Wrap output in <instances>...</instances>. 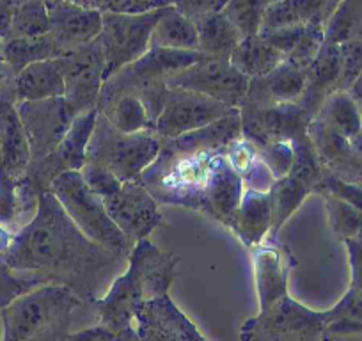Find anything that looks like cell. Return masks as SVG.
<instances>
[{
    "label": "cell",
    "mask_w": 362,
    "mask_h": 341,
    "mask_svg": "<svg viewBox=\"0 0 362 341\" xmlns=\"http://www.w3.org/2000/svg\"><path fill=\"white\" fill-rule=\"evenodd\" d=\"M268 2V6H272V4H276V2H279V0H267Z\"/></svg>",
    "instance_id": "cell-51"
},
{
    "label": "cell",
    "mask_w": 362,
    "mask_h": 341,
    "mask_svg": "<svg viewBox=\"0 0 362 341\" xmlns=\"http://www.w3.org/2000/svg\"><path fill=\"white\" fill-rule=\"evenodd\" d=\"M226 4H228V0H174V8L181 15L192 20L194 23L203 16L222 11Z\"/></svg>",
    "instance_id": "cell-41"
},
{
    "label": "cell",
    "mask_w": 362,
    "mask_h": 341,
    "mask_svg": "<svg viewBox=\"0 0 362 341\" xmlns=\"http://www.w3.org/2000/svg\"><path fill=\"white\" fill-rule=\"evenodd\" d=\"M2 48H4V61L15 73H20L34 62L59 59L64 55L50 33L37 37H9L4 41Z\"/></svg>",
    "instance_id": "cell-29"
},
{
    "label": "cell",
    "mask_w": 362,
    "mask_h": 341,
    "mask_svg": "<svg viewBox=\"0 0 362 341\" xmlns=\"http://www.w3.org/2000/svg\"><path fill=\"white\" fill-rule=\"evenodd\" d=\"M267 9V0H228L222 13L231 20L243 37H250L261 33Z\"/></svg>",
    "instance_id": "cell-34"
},
{
    "label": "cell",
    "mask_w": 362,
    "mask_h": 341,
    "mask_svg": "<svg viewBox=\"0 0 362 341\" xmlns=\"http://www.w3.org/2000/svg\"><path fill=\"white\" fill-rule=\"evenodd\" d=\"M339 48L341 71L337 80V91H348L355 80L362 75V40L344 41Z\"/></svg>",
    "instance_id": "cell-36"
},
{
    "label": "cell",
    "mask_w": 362,
    "mask_h": 341,
    "mask_svg": "<svg viewBox=\"0 0 362 341\" xmlns=\"http://www.w3.org/2000/svg\"><path fill=\"white\" fill-rule=\"evenodd\" d=\"M149 48H167V50H197L196 23L181 15L174 6L163 8L151 30ZM199 52V50H197Z\"/></svg>",
    "instance_id": "cell-22"
},
{
    "label": "cell",
    "mask_w": 362,
    "mask_h": 341,
    "mask_svg": "<svg viewBox=\"0 0 362 341\" xmlns=\"http://www.w3.org/2000/svg\"><path fill=\"white\" fill-rule=\"evenodd\" d=\"M114 341H139V336L137 333H135L134 327H132V329L123 330V333H117L116 337H114Z\"/></svg>",
    "instance_id": "cell-47"
},
{
    "label": "cell",
    "mask_w": 362,
    "mask_h": 341,
    "mask_svg": "<svg viewBox=\"0 0 362 341\" xmlns=\"http://www.w3.org/2000/svg\"><path fill=\"white\" fill-rule=\"evenodd\" d=\"M2 260L13 272L40 284L71 288L83 302L95 301L96 284L123 262L87 238L50 190L41 194L36 215L15 233Z\"/></svg>",
    "instance_id": "cell-1"
},
{
    "label": "cell",
    "mask_w": 362,
    "mask_h": 341,
    "mask_svg": "<svg viewBox=\"0 0 362 341\" xmlns=\"http://www.w3.org/2000/svg\"><path fill=\"white\" fill-rule=\"evenodd\" d=\"M236 110L189 89L167 88L162 112L156 117L153 130L162 141H170L214 125Z\"/></svg>",
    "instance_id": "cell-9"
},
{
    "label": "cell",
    "mask_w": 362,
    "mask_h": 341,
    "mask_svg": "<svg viewBox=\"0 0 362 341\" xmlns=\"http://www.w3.org/2000/svg\"><path fill=\"white\" fill-rule=\"evenodd\" d=\"M48 33L50 8L47 0H23L15 6L9 37H37Z\"/></svg>",
    "instance_id": "cell-31"
},
{
    "label": "cell",
    "mask_w": 362,
    "mask_h": 341,
    "mask_svg": "<svg viewBox=\"0 0 362 341\" xmlns=\"http://www.w3.org/2000/svg\"><path fill=\"white\" fill-rule=\"evenodd\" d=\"M181 313L169 295L141 304L134 323L139 341H187L180 325Z\"/></svg>",
    "instance_id": "cell-18"
},
{
    "label": "cell",
    "mask_w": 362,
    "mask_h": 341,
    "mask_svg": "<svg viewBox=\"0 0 362 341\" xmlns=\"http://www.w3.org/2000/svg\"><path fill=\"white\" fill-rule=\"evenodd\" d=\"M48 190L57 197L69 219L87 238L105 247L121 260H128L134 243L114 224L103 200L86 185L78 170H66L59 175Z\"/></svg>",
    "instance_id": "cell-6"
},
{
    "label": "cell",
    "mask_w": 362,
    "mask_h": 341,
    "mask_svg": "<svg viewBox=\"0 0 362 341\" xmlns=\"http://www.w3.org/2000/svg\"><path fill=\"white\" fill-rule=\"evenodd\" d=\"M16 103L40 102V100L62 98L64 96V73L59 59L34 62L15 79Z\"/></svg>",
    "instance_id": "cell-20"
},
{
    "label": "cell",
    "mask_w": 362,
    "mask_h": 341,
    "mask_svg": "<svg viewBox=\"0 0 362 341\" xmlns=\"http://www.w3.org/2000/svg\"><path fill=\"white\" fill-rule=\"evenodd\" d=\"M98 112L123 134L153 130V120L144 102L135 95H117L98 102Z\"/></svg>",
    "instance_id": "cell-25"
},
{
    "label": "cell",
    "mask_w": 362,
    "mask_h": 341,
    "mask_svg": "<svg viewBox=\"0 0 362 341\" xmlns=\"http://www.w3.org/2000/svg\"><path fill=\"white\" fill-rule=\"evenodd\" d=\"M11 2H13V4H20V2H23V0H11Z\"/></svg>",
    "instance_id": "cell-52"
},
{
    "label": "cell",
    "mask_w": 362,
    "mask_h": 341,
    "mask_svg": "<svg viewBox=\"0 0 362 341\" xmlns=\"http://www.w3.org/2000/svg\"><path fill=\"white\" fill-rule=\"evenodd\" d=\"M240 137L242 123L236 110L201 130L162 141L160 155L139 182L158 204L185 207L206 215L208 192L218 158Z\"/></svg>",
    "instance_id": "cell-2"
},
{
    "label": "cell",
    "mask_w": 362,
    "mask_h": 341,
    "mask_svg": "<svg viewBox=\"0 0 362 341\" xmlns=\"http://www.w3.org/2000/svg\"><path fill=\"white\" fill-rule=\"evenodd\" d=\"M293 146V169L290 175L300 180L304 185L311 189L313 194H318L320 187H322L323 178H325L327 170L323 169L322 162L318 158L315 146H313L311 139H309L308 132L291 141Z\"/></svg>",
    "instance_id": "cell-32"
},
{
    "label": "cell",
    "mask_w": 362,
    "mask_h": 341,
    "mask_svg": "<svg viewBox=\"0 0 362 341\" xmlns=\"http://www.w3.org/2000/svg\"><path fill=\"white\" fill-rule=\"evenodd\" d=\"M344 247H346L348 262H350V288L362 294V235L344 240Z\"/></svg>",
    "instance_id": "cell-42"
},
{
    "label": "cell",
    "mask_w": 362,
    "mask_h": 341,
    "mask_svg": "<svg viewBox=\"0 0 362 341\" xmlns=\"http://www.w3.org/2000/svg\"><path fill=\"white\" fill-rule=\"evenodd\" d=\"M13 11H15V4L11 0H0V41H6L9 37Z\"/></svg>",
    "instance_id": "cell-44"
},
{
    "label": "cell",
    "mask_w": 362,
    "mask_h": 341,
    "mask_svg": "<svg viewBox=\"0 0 362 341\" xmlns=\"http://www.w3.org/2000/svg\"><path fill=\"white\" fill-rule=\"evenodd\" d=\"M87 9L103 13H121V15H142L156 9L174 6V0H71Z\"/></svg>",
    "instance_id": "cell-35"
},
{
    "label": "cell",
    "mask_w": 362,
    "mask_h": 341,
    "mask_svg": "<svg viewBox=\"0 0 362 341\" xmlns=\"http://www.w3.org/2000/svg\"><path fill=\"white\" fill-rule=\"evenodd\" d=\"M233 68L238 69L247 79H261L270 75L277 66L284 62V55L261 34L243 37L229 57Z\"/></svg>",
    "instance_id": "cell-21"
},
{
    "label": "cell",
    "mask_w": 362,
    "mask_h": 341,
    "mask_svg": "<svg viewBox=\"0 0 362 341\" xmlns=\"http://www.w3.org/2000/svg\"><path fill=\"white\" fill-rule=\"evenodd\" d=\"M160 149L162 139L155 130L123 134L98 112L86 163L105 167L123 183L137 182L160 155Z\"/></svg>",
    "instance_id": "cell-7"
},
{
    "label": "cell",
    "mask_w": 362,
    "mask_h": 341,
    "mask_svg": "<svg viewBox=\"0 0 362 341\" xmlns=\"http://www.w3.org/2000/svg\"><path fill=\"white\" fill-rule=\"evenodd\" d=\"M308 135L329 175L346 183L362 185V160L351 149L350 139L329 130L315 120L309 123Z\"/></svg>",
    "instance_id": "cell-16"
},
{
    "label": "cell",
    "mask_w": 362,
    "mask_h": 341,
    "mask_svg": "<svg viewBox=\"0 0 362 341\" xmlns=\"http://www.w3.org/2000/svg\"><path fill=\"white\" fill-rule=\"evenodd\" d=\"M103 204L114 224L134 245L148 238L156 228L165 226V219L160 214L158 203L139 180L123 183L116 194L103 200Z\"/></svg>",
    "instance_id": "cell-14"
},
{
    "label": "cell",
    "mask_w": 362,
    "mask_h": 341,
    "mask_svg": "<svg viewBox=\"0 0 362 341\" xmlns=\"http://www.w3.org/2000/svg\"><path fill=\"white\" fill-rule=\"evenodd\" d=\"M350 144H351V149L355 151V155L362 160V130L350 139Z\"/></svg>",
    "instance_id": "cell-48"
},
{
    "label": "cell",
    "mask_w": 362,
    "mask_h": 341,
    "mask_svg": "<svg viewBox=\"0 0 362 341\" xmlns=\"http://www.w3.org/2000/svg\"><path fill=\"white\" fill-rule=\"evenodd\" d=\"M102 25V13L82 8L71 0H59L50 6V36L64 54L98 40Z\"/></svg>",
    "instance_id": "cell-15"
},
{
    "label": "cell",
    "mask_w": 362,
    "mask_h": 341,
    "mask_svg": "<svg viewBox=\"0 0 362 341\" xmlns=\"http://www.w3.org/2000/svg\"><path fill=\"white\" fill-rule=\"evenodd\" d=\"M305 86H308V69L284 61L270 75L250 80L249 91L243 100L259 105L298 103L304 95Z\"/></svg>",
    "instance_id": "cell-17"
},
{
    "label": "cell",
    "mask_w": 362,
    "mask_h": 341,
    "mask_svg": "<svg viewBox=\"0 0 362 341\" xmlns=\"http://www.w3.org/2000/svg\"><path fill=\"white\" fill-rule=\"evenodd\" d=\"M322 197L325 200L329 226L337 238L344 242V240L362 235V212L332 194H322Z\"/></svg>",
    "instance_id": "cell-33"
},
{
    "label": "cell",
    "mask_w": 362,
    "mask_h": 341,
    "mask_svg": "<svg viewBox=\"0 0 362 341\" xmlns=\"http://www.w3.org/2000/svg\"><path fill=\"white\" fill-rule=\"evenodd\" d=\"M13 236H15V233H11L8 228H4V226L0 224V258L4 256L6 250L11 245Z\"/></svg>",
    "instance_id": "cell-45"
},
{
    "label": "cell",
    "mask_w": 362,
    "mask_h": 341,
    "mask_svg": "<svg viewBox=\"0 0 362 341\" xmlns=\"http://www.w3.org/2000/svg\"><path fill=\"white\" fill-rule=\"evenodd\" d=\"M362 40V0H339L325 27V43Z\"/></svg>",
    "instance_id": "cell-30"
},
{
    "label": "cell",
    "mask_w": 362,
    "mask_h": 341,
    "mask_svg": "<svg viewBox=\"0 0 362 341\" xmlns=\"http://www.w3.org/2000/svg\"><path fill=\"white\" fill-rule=\"evenodd\" d=\"M197 50L211 59H229L243 36L222 11L211 13L196 22Z\"/></svg>",
    "instance_id": "cell-23"
},
{
    "label": "cell",
    "mask_w": 362,
    "mask_h": 341,
    "mask_svg": "<svg viewBox=\"0 0 362 341\" xmlns=\"http://www.w3.org/2000/svg\"><path fill=\"white\" fill-rule=\"evenodd\" d=\"M55 2H59V0H47V4H48V8H50L52 4H55Z\"/></svg>",
    "instance_id": "cell-50"
},
{
    "label": "cell",
    "mask_w": 362,
    "mask_h": 341,
    "mask_svg": "<svg viewBox=\"0 0 362 341\" xmlns=\"http://www.w3.org/2000/svg\"><path fill=\"white\" fill-rule=\"evenodd\" d=\"M16 110L29 141L30 162L50 156L76 117L64 96L40 102H18Z\"/></svg>",
    "instance_id": "cell-13"
},
{
    "label": "cell",
    "mask_w": 362,
    "mask_h": 341,
    "mask_svg": "<svg viewBox=\"0 0 362 341\" xmlns=\"http://www.w3.org/2000/svg\"><path fill=\"white\" fill-rule=\"evenodd\" d=\"M114 337H116V334L112 330L95 325L89 327V329L69 333L62 341H114Z\"/></svg>",
    "instance_id": "cell-43"
},
{
    "label": "cell",
    "mask_w": 362,
    "mask_h": 341,
    "mask_svg": "<svg viewBox=\"0 0 362 341\" xmlns=\"http://www.w3.org/2000/svg\"><path fill=\"white\" fill-rule=\"evenodd\" d=\"M242 137L263 148L274 141H293L308 132L313 117L298 103L259 105L243 100L238 107Z\"/></svg>",
    "instance_id": "cell-12"
},
{
    "label": "cell",
    "mask_w": 362,
    "mask_h": 341,
    "mask_svg": "<svg viewBox=\"0 0 362 341\" xmlns=\"http://www.w3.org/2000/svg\"><path fill=\"white\" fill-rule=\"evenodd\" d=\"M36 287H40L36 279L13 272L8 263L0 258V309L11 304L16 297L27 294Z\"/></svg>",
    "instance_id": "cell-38"
},
{
    "label": "cell",
    "mask_w": 362,
    "mask_h": 341,
    "mask_svg": "<svg viewBox=\"0 0 362 341\" xmlns=\"http://www.w3.org/2000/svg\"><path fill=\"white\" fill-rule=\"evenodd\" d=\"M358 341H362V337H358Z\"/></svg>",
    "instance_id": "cell-53"
},
{
    "label": "cell",
    "mask_w": 362,
    "mask_h": 341,
    "mask_svg": "<svg viewBox=\"0 0 362 341\" xmlns=\"http://www.w3.org/2000/svg\"><path fill=\"white\" fill-rule=\"evenodd\" d=\"M268 194H270L272 201V229L267 240H277L281 228L290 221L291 215L300 208L305 197L313 192L300 180L290 175L286 178L277 180L268 190Z\"/></svg>",
    "instance_id": "cell-28"
},
{
    "label": "cell",
    "mask_w": 362,
    "mask_h": 341,
    "mask_svg": "<svg viewBox=\"0 0 362 341\" xmlns=\"http://www.w3.org/2000/svg\"><path fill=\"white\" fill-rule=\"evenodd\" d=\"M250 79L233 68L229 59L204 57L190 68L177 71L167 80V88H181L238 109L249 91Z\"/></svg>",
    "instance_id": "cell-11"
},
{
    "label": "cell",
    "mask_w": 362,
    "mask_h": 341,
    "mask_svg": "<svg viewBox=\"0 0 362 341\" xmlns=\"http://www.w3.org/2000/svg\"><path fill=\"white\" fill-rule=\"evenodd\" d=\"M226 158L231 163L236 175L242 178L243 187L257 192H268L276 178L272 176L268 167L259 156V149L247 139H236L233 144L226 149Z\"/></svg>",
    "instance_id": "cell-24"
},
{
    "label": "cell",
    "mask_w": 362,
    "mask_h": 341,
    "mask_svg": "<svg viewBox=\"0 0 362 341\" xmlns=\"http://www.w3.org/2000/svg\"><path fill=\"white\" fill-rule=\"evenodd\" d=\"M259 149V156L272 173V176L277 180L290 176L293 169V146L290 141H274Z\"/></svg>",
    "instance_id": "cell-37"
},
{
    "label": "cell",
    "mask_w": 362,
    "mask_h": 341,
    "mask_svg": "<svg viewBox=\"0 0 362 341\" xmlns=\"http://www.w3.org/2000/svg\"><path fill=\"white\" fill-rule=\"evenodd\" d=\"M229 228L247 249L263 243L272 229L270 194L245 189Z\"/></svg>",
    "instance_id": "cell-19"
},
{
    "label": "cell",
    "mask_w": 362,
    "mask_h": 341,
    "mask_svg": "<svg viewBox=\"0 0 362 341\" xmlns=\"http://www.w3.org/2000/svg\"><path fill=\"white\" fill-rule=\"evenodd\" d=\"M259 311L240 327V341H323L327 313L315 311L288 294V277L297 260L279 240L250 249Z\"/></svg>",
    "instance_id": "cell-3"
},
{
    "label": "cell",
    "mask_w": 362,
    "mask_h": 341,
    "mask_svg": "<svg viewBox=\"0 0 362 341\" xmlns=\"http://www.w3.org/2000/svg\"><path fill=\"white\" fill-rule=\"evenodd\" d=\"M348 93H350L351 98L355 100V103H357L358 110H361V114H362V75L355 80L354 86L348 89Z\"/></svg>",
    "instance_id": "cell-46"
},
{
    "label": "cell",
    "mask_w": 362,
    "mask_h": 341,
    "mask_svg": "<svg viewBox=\"0 0 362 341\" xmlns=\"http://www.w3.org/2000/svg\"><path fill=\"white\" fill-rule=\"evenodd\" d=\"M327 327L323 341H343L362 337V294L348 288L346 294L327 309Z\"/></svg>",
    "instance_id": "cell-26"
},
{
    "label": "cell",
    "mask_w": 362,
    "mask_h": 341,
    "mask_svg": "<svg viewBox=\"0 0 362 341\" xmlns=\"http://www.w3.org/2000/svg\"><path fill=\"white\" fill-rule=\"evenodd\" d=\"M160 11L162 9L142 15L103 13V25L98 41L107 62L105 80L149 50V37Z\"/></svg>",
    "instance_id": "cell-8"
},
{
    "label": "cell",
    "mask_w": 362,
    "mask_h": 341,
    "mask_svg": "<svg viewBox=\"0 0 362 341\" xmlns=\"http://www.w3.org/2000/svg\"><path fill=\"white\" fill-rule=\"evenodd\" d=\"M78 173L82 175L86 185L102 200L112 196L123 187V182L117 176H114L109 169L95 166V163H83Z\"/></svg>",
    "instance_id": "cell-39"
},
{
    "label": "cell",
    "mask_w": 362,
    "mask_h": 341,
    "mask_svg": "<svg viewBox=\"0 0 362 341\" xmlns=\"http://www.w3.org/2000/svg\"><path fill=\"white\" fill-rule=\"evenodd\" d=\"M318 194L320 196H322V194H332V196L346 201L351 207L357 208L358 212H362V185L346 183L343 182V180L325 173V178H323Z\"/></svg>",
    "instance_id": "cell-40"
},
{
    "label": "cell",
    "mask_w": 362,
    "mask_h": 341,
    "mask_svg": "<svg viewBox=\"0 0 362 341\" xmlns=\"http://www.w3.org/2000/svg\"><path fill=\"white\" fill-rule=\"evenodd\" d=\"M59 61L64 73V100L76 116L98 109L107 75L105 55L100 41L95 40L66 52Z\"/></svg>",
    "instance_id": "cell-10"
},
{
    "label": "cell",
    "mask_w": 362,
    "mask_h": 341,
    "mask_svg": "<svg viewBox=\"0 0 362 341\" xmlns=\"http://www.w3.org/2000/svg\"><path fill=\"white\" fill-rule=\"evenodd\" d=\"M82 299L62 284H40L2 308V341H62Z\"/></svg>",
    "instance_id": "cell-5"
},
{
    "label": "cell",
    "mask_w": 362,
    "mask_h": 341,
    "mask_svg": "<svg viewBox=\"0 0 362 341\" xmlns=\"http://www.w3.org/2000/svg\"><path fill=\"white\" fill-rule=\"evenodd\" d=\"M315 121L346 139L362 130V114L348 91H334L327 96Z\"/></svg>",
    "instance_id": "cell-27"
},
{
    "label": "cell",
    "mask_w": 362,
    "mask_h": 341,
    "mask_svg": "<svg viewBox=\"0 0 362 341\" xmlns=\"http://www.w3.org/2000/svg\"><path fill=\"white\" fill-rule=\"evenodd\" d=\"M4 41H0V62H4V48H2Z\"/></svg>",
    "instance_id": "cell-49"
},
{
    "label": "cell",
    "mask_w": 362,
    "mask_h": 341,
    "mask_svg": "<svg viewBox=\"0 0 362 341\" xmlns=\"http://www.w3.org/2000/svg\"><path fill=\"white\" fill-rule=\"evenodd\" d=\"M127 263V272L114 279L109 291L90 302L100 316L98 325L114 334L134 327L141 304L169 295L180 258L144 238L135 243Z\"/></svg>",
    "instance_id": "cell-4"
}]
</instances>
